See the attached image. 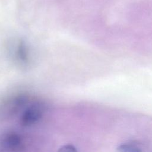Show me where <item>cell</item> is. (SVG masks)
Returning <instances> with one entry per match:
<instances>
[{
    "label": "cell",
    "mask_w": 152,
    "mask_h": 152,
    "mask_svg": "<svg viewBox=\"0 0 152 152\" xmlns=\"http://www.w3.org/2000/svg\"><path fill=\"white\" fill-rule=\"evenodd\" d=\"M30 102V96L25 93L13 94L6 99L1 105L3 114L12 115L19 112Z\"/></svg>",
    "instance_id": "cell-1"
},
{
    "label": "cell",
    "mask_w": 152,
    "mask_h": 152,
    "mask_svg": "<svg viewBox=\"0 0 152 152\" xmlns=\"http://www.w3.org/2000/svg\"><path fill=\"white\" fill-rule=\"evenodd\" d=\"M25 148L22 137L15 132H7L0 136V152H23Z\"/></svg>",
    "instance_id": "cell-2"
},
{
    "label": "cell",
    "mask_w": 152,
    "mask_h": 152,
    "mask_svg": "<svg viewBox=\"0 0 152 152\" xmlns=\"http://www.w3.org/2000/svg\"><path fill=\"white\" fill-rule=\"evenodd\" d=\"M43 104L39 101L32 102L24 110L20 118V124L23 126H30L38 122L44 112Z\"/></svg>",
    "instance_id": "cell-3"
},
{
    "label": "cell",
    "mask_w": 152,
    "mask_h": 152,
    "mask_svg": "<svg viewBox=\"0 0 152 152\" xmlns=\"http://www.w3.org/2000/svg\"><path fill=\"white\" fill-rule=\"evenodd\" d=\"M13 48L14 52L13 55L17 62H20L22 64H27L29 60V55L27 49L21 43L15 45Z\"/></svg>",
    "instance_id": "cell-4"
},
{
    "label": "cell",
    "mask_w": 152,
    "mask_h": 152,
    "mask_svg": "<svg viewBox=\"0 0 152 152\" xmlns=\"http://www.w3.org/2000/svg\"><path fill=\"white\" fill-rule=\"evenodd\" d=\"M118 152H141L137 146L132 144H122L118 148Z\"/></svg>",
    "instance_id": "cell-5"
},
{
    "label": "cell",
    "mask_w": 152,
    "mask_h": 152,
    "mask_svg": "<svg viewBox=\"0 0 152 152\" xmlns=\"http://www.w3.org/2000/svg\"><path fill=\"white\" fill-rule=\"evenodd\" d=\"M57 152H78L76 148L71 144H66L59 148Z\"/></svg>",
    "instance_id": "cell-6"
}]
</instances>
